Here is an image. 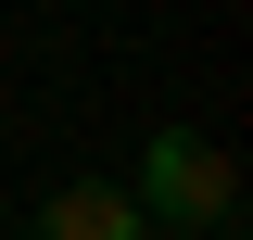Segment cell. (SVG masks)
<instances>
[{
  "mask_svg": "<svg viewBox=\"0 0 253 240\" xmlns=\"http://www.w3.org/2000/svg\"><path fill=\"white\" fill-rule=\"evenodd\" d=\"M228 202H241L228 152L203 139V126H152V152H139V215H177V228H228Z\"/></svg>",
  "mask_w": 253,
  "mask_h": 240,
  "instance_id": "6da1fadb",
  "label": "cell"
},
{
  "mask_svg": "<svg viewBox=\"0 0 253 240\" xmlns=\"http://www.w3.org/2000/svg\"><path fill=\"white\" fill-rule=\"evenodd\" d=\"M38 240H152V215H139V190L76 177V190H51V202H38Z\"/></svg>",
  "mask_w": 253,
  "mask_h": 240,
  "instance_id": "7a4b0ae2",
  "label": "cell"
},
{
  "mask_svg": "<svg viewBox=\"0 0 253 240\" xmlns=\"http://www.w3.org/2000/svg\"><path fill=\"white\" fill-rule=\"evenodd\" d=\"M190 240H228V228H190Z\"/></svg>",
  "mask_w": 253,
  "mask_h": 240,
  "instance_id": "3957f363",
  "label": "cell"
}]
</instances>
